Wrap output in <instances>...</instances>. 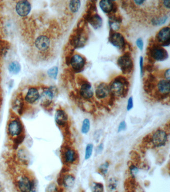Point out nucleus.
Listing matches in <instances>:
<instances>
[{"mask_svg": "<svg viewBox=\"0 0 170 192\" xmlns=\"http://www.w3.org/2000/svg\"><path fill=\"white\" fill-rule=\"evenodd\" d=\"M23 132V126L22 124L18 118L12 120L8 125V133L9 136L14 138L17 142L21 140Z\"/></svg>", "mask_w": 170, "mask_h": 192, "instance_id": "obj_5", "label": "nucleus"}, {"mask_svg": "<svg viewBox=\"0 0 170 192\" xmlns=\"http://www.w3.org/2000/svg\"><path fill=\"white\" fill-rule=\"evenodd\" d=\"M154 41L159 46L167 47L170 45V28L165 27L159 30L156 35Z\"/></svg>", "mask_w": 170, "mask_h": 192, "instance_id": "obj_11", "label": "nucleus"}, {"mask_svg": "<svg viewBox=\"0 0 170 192\" xmlns=\"http://www.w3.org/2000/svg\"><path fill=\"white\" fill-rule=\"evenodd\" d=\"M90 123L88 119H85L82 122V132L83 134H88L90 130Z\"/></svg>", "mask_w": 170, "mask_h": 192, "instance_id": "obj_27", "label": "nucleus"}, {"mask_svg": "<svg viewBox=\"0 0 170 192\" xmlns=\"http://www.w3.org/2000/svg\"><path fill=\"white\" fill-rule=\"evenodd\" d=\"M84 20L80 21L78 27L70 36L69 43L74 49L83 48L86 45L88 39V34L85 30L86 24Z\"/></svg>", "mask_w": 170, "mask_h": 192, "instance_id": "obj_2", "label": "nucleus"}, {"mask_svg": "<svg viewBox=\"0 0 170 192\" xmlns=\"http://www.w3.org/2000/svg\"><path fill=\"white\" fill-rule=\"evenodd\" d=\"M157 83V80L155 76L151 73L149 74L143 81L145 92L148 94L152 93L156 88Z\"/></svg>", "mask_w": 170, "mask_h": 192, "instance_id": "obj_15", "label": "nucleus"}, {"mask_svg": "<svg viewBox=\"0 0 170 192\" xmlns=\"http://www.w3.org/2000/svg\"><path fill=\"white\" fill-rule=\"evenodd\" d=\"M168 19V16L165 14H161L159 16H154L151 19V23L154 26H160L165 23Z\"/></svg>", "mask_w": 170, "mask_h": 192, "instance_id": "obj_23", "label": "nucleus"}, {"mask_svg": "<svg viewBox=\"0 0 170 192\" xmlns=\"http://www.w3.org/2000/svg\"><path fill=\"white\" fill-rule=\"evenodd\" d=\"M93 192H104V186L100 183H94L92 187Z\"/></svg>", "mask_w": 170, "mask_h": 192, "instance_id": "obj_32", "label": "nucleus"}, {"mask_svg": "<svg viewBox=\"0 0 170 192\" xmlns=\"http://www.w3.org/2000/svg\"><path fill=\"white\" fill-rule=\"evenodd\" d=\"M95 96L99 100H102L110 96L111 93L110 91L108 84L105 83H101L96 87L95 88Z\"/></svg>", "mask_w": 170, "mask_h": 192, "instance_id": "obj_16", "label": "nucleus"}, {"mask_svg": "<svg viewBox=\"0 0 170 192\" xmlns=\"http://www.w3.org/2000/svg\"><path fill=\"white\" fill-rule=\"evenodd\" d=\"M62 185L67 188H70L74 186L75 183V178L72 175H67L64 176L61 180Z\"/></svg>", "mask_w": 170, "mask_h": 192, "instance_id": "obj_22", "label": "nucleus"}, {"mask_svg": "<svg viewBox=\"0 0 170 192\" xmlns=\"http://www.w3.org/2000/svg\"><path fill=\"white\" fill-rule=\"evenodd\" d=\"M136 44H137V47L139 48L140 50L142 51L143 49V40H142V38L138 39H137V41H136Z\"/></svg>", "mask_w": 170, "mask_h": 192, "instance_id": "obj_38", "label": "nucleus"}, {"mask_svg": "<svg viewBox=\"0 0 170 192\" xmlns=\"http://www.w3.org/2000/svg\"><path fill=\"white\" fill-rule=\"evenodd\" d=\"M104 149V145L103 143H100L98 147L96 148V152L98 154H100L102 153Z\"/></svg>", "mask_w": 170, "mask_h": 192, "instance_id": "obj_39", "label": "nucleus"}, {"mask_svg": "<svg viewBox=\"0 0 170 192\" xmlns=\"http://www.w3.org/2000/svg\"><path fill=\"white\" fill-rule=\"evenodd\" d=\"M93 150V145L92 144H88L86 146L85 148V155L84 158L85 160H88L91 158L92 155Z\"/></svg>", "mask_w": 170, "mask_h": 192, "instance_id": "obj_28", "label": "nucleus"}, {"mask_svg": "<svg viewBox=\"0 0 170 192\" xmlns=\"http://www.w3.org/2000/svg\"><path fill=\"white\" fill-rule=\"evenodd\" d=\"M117 65L123 74H129L134 70V63L130 53H125L118 59Z\"/></svg>", "mask_w": 170, "mask_h": 192, "instance_id": "obj_7", "label": "nucleus"}, {"mask_svg": "<svg viewBox=\"0 0 170 192\" xmlns=\"http://www.w3.org/2000/svg\"><path fill=\"white\" fill-rule=\"evenodd\" d=\"M99 6L102 11L108 16L116 14L118 11L117 3L112 1H101L99 2Z\"/></svg>", "mask_w": 170, "mask_h": 192, "instance_id": "obj_14", "label": "nucleus"}, {"mask_svg": "<svg viewBox=\"0 0 170 192\" xmlns=\"http://www.w3.org/2000/svg\"><path fill=\"white\" fill-rule=\"evenodd\" d=\"M129 168L130 173L131 175L133 178H134L136 176H137L139 172V168L137 167L136 165H134L133 163H131L129 165Z\"/></svg>", "mask_w": 170, "mask_h": 192, "instance_id": "obj_31", "label": "nucleus"}, {"mask_svg": "<svg viewBox=\"0 0 170 192\" xmlns=\"http://www.w3.org/2000/svg\"><path fill=\"white\" fill-rule=\"evenodd\" d=\"M86 64V60L85 57L78 54L72 56L70 62L72 69L75 73H80L82 71Z\"/></svg>", "mask_w": 170, "mask_h": 192, "instance_id": "obj_13", "label": "nucleus"}, {"mask_svg": "<svg viewBox=\"0 0 170 192\" xmlns=\"http://www.w3.org/2000/svg\"><path fill=\"white\" fill-rule=\"evenodd\" d=\"M78 84L80 86L79 94L85 100H90L94 96L93 89L91 84L84 77L81 75L77 78Z\"/></svg>", "mask_w": 170, "mask_h": 192, "instance_id": "obj_6", "label": "nucleus"}, {"mask_svg": "<svg viewBox=\"0 0 170 192\" xmlns=\"http://www.w3.org/2000/svg\"><path fill=\"white\" fill-rule=\"evenodd\" d=\"M109 41L110 43L116 47L123 51L126 49V42L123 36L118 32L110 29V30Z\"/></svg>", "mask_w": 170, "mask_h": 192, "instance_id": "obj_10", "label": "nucleus"}, {"mask_svg": "<svg viewBox=\"0 0 170 192\" xmlns=\"http://www.w3.org/2000/svg\"><path fill=\"white\" fill-rule=\"evenodd\" d=\"M110 164L108 162H105L100 165L98 168L99 172L101 173V175L105 176L108 171Z\"/></svg>", "mask_w": 170, "mask_h": 192, "instance_id": "obj_29", "label": "nucleus"}, {"mask_svg": "<svg viewBox=\"0 0 170 192\" xmlns=\"http://www.w3.org/2000/svg\"><path fill=\"white\" fill-rule=\"evenodd\" d=\"M40 98V95L38 90L36 88H31L28 89L25 97V100L28 103L33 104Z\"/></svg>", "mask_w": 170, "mask_h": 192, "instance_id": "obj_20", "label": "nucleus"}, {"mask_svg": "<svg viewBox=\"0 0 170 192\" xmlns=\"http://www.w3.org/2000/svg\"><path fill=\"white\" fill-rule=\"evenodd\" d=\"M150 42L147 50L149 63L153 64L155 61H163L168 59L169 55L166 50L156 43L154 40Z\"/></svg>", "mask_w": 170, "mask_h": 192, "instance_id": "obj_3", "label": "nucleus"}, {"mask_svg": "<svg viewBox=\"0 0 170 192\" xmlns=\"http://www.w3.org/2000/svg\"><path fill=\"white\" fill-rule=\"evenodd\" d=\"M130 83L126 77L119 75L116 77L109 84L112 96L116 98H125L128 95Z\"/></svg>", "mask_w": 170, "mask_h": 192, "instance_id": "obj_1", "label": "nucleus"}, {"mask_svg": "<svg viewBox=\"0 0 170 192\" xmlns=\"http://www.w3.org/2000/svg\"><path fill=\"white\" fill-rule=\"evenodd\" d=\"M126 128H127V124H126V122L124 121H122L120 123L119 125L117 132L120 133V132L124 131L126 129Z\"/></svg>", "mask_w": 170, "mask_h": 192, "instance_id": "obj_35", "label": "nucleus"}, {"mask_svg": "<svg viewBox=\"0 0 170 192\" xmlns=\"http://www.w3.org/2000/svg\"><path fill=\"white\" fill-rule=\"evenodd\" d=\"M17 188L19 192H35L36 180L29 174H22L19 176L16 182Z\"/></svg>", "mask_w": 170, "mask_h": 192, "instance_id": "obj_4", "label": "nucleus"}, {"mask_svg": "<svg viewBox=\"0 0 170 192\" xmlns=\"http://www.w3.org/2000/svg\"><path fill=\"white\" fill-rule=\"evenodd\" d=\"M22 107H23V101L22 99L21 98L18 97L13 103V108L17 110L18 113L20 114L22 112Z\"/></svg>", "mask_w": 170, "mask_h": 192, "instance_id": "obj_26", "label": "nucleus"}, {"mask_svg": "<svg viewBox=\"0 0 170 192\" xmlns=\"http://www.w3.org/2000/svg\"><path fill=\"white\" fill-rule=\"evenodd\" d=\"M21 67L20 65V63L17 61H14L12 62L9 66V70L11 74H18L21 71Z\"/></svg>", "mask_w": 170, "mask_h": 192, "instance_id": "obj_24", "label": "nucleus"}, {"mask_svg": "<svg viewBox=\"0 0 170 192\" xmlns=\"http://www.w3.org/2000/svg\"><path fill=\"white\" fill-rule=\"evenodd\" d=\"M63 157L65 162L68 164H72L77 161L78 155L74 149L68 148L64 151Z\"/></svg>", "mask_w": 170, "mask_h": 192, "instance_id": "obj_21", "label": "nucleus"}, {"mask_svg": "<svg viewBox=\"0 0 170 192\" xmlns=\"http://www.w3.org/2000/svg\"><path fill=\"white\" fill-rule=\"evenodd\" d=\"M160 4L159 5L161 9L163 11H165L166 10H170V1H160Z\"/></svg>", "mask_w": 170, "mask_h": 192, "instance_id": "obj_34", "label": "nucleus"}, {"mask_svg": "<svg viewBox=\"0 0 170 192\" xmlns=\"http://www.w3.org/2000/svg\"><path fill=\"white\" fill-rule=\"evenodd\" d=\"M35 46L38 50L44 51L49 48L50 46V40L47 36H39L35 41Z\"/></svg>", "mask_w": 170, "mask_h": 192, "instance_id": "obj_18", "label": "nucleus"}, {"mask_svg": "<svg viewBox=\"0 0 170 192\" xmlns=\"http://www.w3.org/2000/svg\"><path fill=\"white\" fill-rule=\"evenodd\" d=\"M168 134L166 131L158 129L151 137V143L155 147H162L165 145L168 142Z\"/></svg>", "mask_w": 170, "mask_h": 192, "instance_id": "obj_9", "label": "nucleus"}, {"mask_svg": "<svg viewBox=\"0 0 170 192\" xmlns=\"http://www.w3.org/2000/svg\"><path fill=\"white\" fill-rule=\"evenodd\" d=\"M57 94V89L54 87L47 88L42 92L40 96L41 104L43 107H48L52 104Z\"/></svg>", "mask_w": 170, "mask_h": 192, "instance_id": "obj_12", "label": "nucleus"}, {"mask_svg": "<svg viewBox=\"0 0 170 192\" xmlns=\"http://www.w3.org/2000/svg\"><path fill=\"white\" fill-rule=\"evenodd\" d=\"M118 181L116 178L110 179L108 182V188L110 191H115L117 189Z\"/></svg>", "mask_w": 170, "mask_h": 192, "instance_id": "obj_30", "label": "nucleus"}, {"mask_svg": "<svg viewBox=\"0 0 170 192\" xmlns=\"http://www.w3.org/2000/svg\"><path fill=\"white\" fill-rule=\"evenodd\" d=\"M163 77L164 79L170 81V69L166 70L163 73Z\"/></svg>", "mask_w": 170, "mask_h": 192, "instance_id": "obj_40", "label": "nucleus"}, {"mask_svg": "<svg viewBox=\"0 0 170 192\" xmlns=\"http://www.w3.org/2000/svg\"><path fill=\"white\" fill-rule=\"evenodd\" d=\"M140 65L141 75V76H142L143 72V59L142 57H140Z\"/></svg>", "mask_w": 170, "mask_h": 192, "instance_id": "obj_41", "label": "nucleus"}, {"mask_svg": "<svg viewBox=\"0 0 170 192\" xmlns=\"http://www.w3.org/2000/svg\"><path fill=\"white\" fill-rule=\"evenodd\" d=\"M58 68L57 67L54 66L48 70V74L51 78L56 79H57V76H58Z\"/></svg>", "mask_w": 170, "mask_h": 192, "instance_id": "obj_33", "label": "nucleus"}, {"mask_svg": "<svg viewBox=\"0 0 170 192\" xmlns=\"http://www.w3.org/2000/svg\"><path fill=\"white\" fill-rule=\"evenodd\" d=\"M81 6V2L80 1H71L69 2V8L70 11L72 13H77Z\"/></svg>", "mask_w": 170, "mask_h": 192, "instance_id": "obj_25", "label": "nucleus"}, {"mask_svg": "<svg viewBox=\"0 0 170 192\" xmlns=\"http://www.w3.org/2000/svg\"><path fill=\"white\" fill-rule=\"evenodd\" d=\"M55 121L58 125L64 127L68 121V116L66 112L62 109H58L55 114Z\"/></svg>", "mask_w": 170, "mask_h": 192, "instance_id": "obj_19", "label": "nucleus"}, {"mask_svg": "<svg viewBox=\"0 0 170 192\" xmlns=\"http://www.w3.org/2000/svg\"><path fill=\"white\" fill-rule=\"evenodd\" d=\"M156 91L154 96L158 100H163L169 97L170 94V81L161 79L157 83Z\"/></svg>", "mask_w": 170, "mask_h": 192, "instance_id": "obj_8", "label": "nucleus"}, {"mask_svg": "<svg viewBox=\"0 0 170 192\" xmlns=\"http://www.w3.org/2000/svg\"><path fill=\"white\" fill-rule=\"evenodd\" d=\"M16 11L19 16L22 17H26L28 16L31 12V3L26 0L20 1L17 3Z\"/></svg>", "mask_w": 170, "mask_h": 192, "instance_id": "obj_17", "label": "nucleus"}, {"mask_svg": "<svg viewBox=\"0 0 170 192\" xmlns=\"http://www.w3.org/2000/svg\"><path fill=\"white\" fill-rule=\"evenodd\" d=\"M47 192H60V190L55 184H51L47 189Z\"/></svg>", "mask_w": 170, "mask_h": 192, "instance_id": "obj_36", "label": "nucleus"}, {"mask_svg": "<svg viewBox=\"0 0 170 192\" xmlns=\"http://www.w3.org/2000/svg\"><path fill=\"white\" fill-rule=\"evenodd\" d=\"M133 107V98L131 97L129 98L127 104V111H130Z\"/></svg>", "mask_w": 170, "mask_h": 192, "instance_id": "obj_37", "label": "nucleus"}, {"mask_svg": "<svg viewBox=\"0 0 170 192\" xmlns=\"http://www.w3.org/2000/svg\"><path fill=\"white\" fill-rule=\"evenodd\" d=\"M0 192H5L4 187L1 182H0Z\"/></svg>", "mask_w": 170, "mask_h": 192, "instance_id": "obj_42", "label": "nucleus"}]
</instances>
